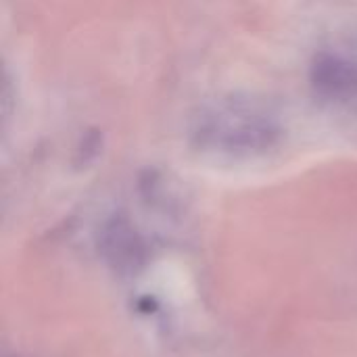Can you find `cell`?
Segmentation results:
<instances>
[{
  "instance_id": "cell-1",
  "label": "cell",
  "mask_w": 357,
  "mask_h": 357,
  "mask_svg": "<svg viewBox=\"0 0 357 357\" xmlns=\"http://www.w3.org/2000/svg\"><path fill=\"white\" fill-rule=\"evenodd\" d=\"M280 119L251 98H224L192 119L190 136L199 149L232 157L261 155L282 140Z\"/></svg>"
},
{
  "instance_id": "cell-2",
  "label": "cell",
  "mask_w": 357,
  "mask_h": 357,
  "mask_svg": "<svg viewBox=\"0 0 357 357\" xmlns=\"http://www.w3.org/2000/svg\"><path fill=\"white\" fill-rule=\"evenodd\" d=\"M310 79L314 90L333 102H357V56L341 50H322L316 54Z\"/></svg>"
}]
</instances>
